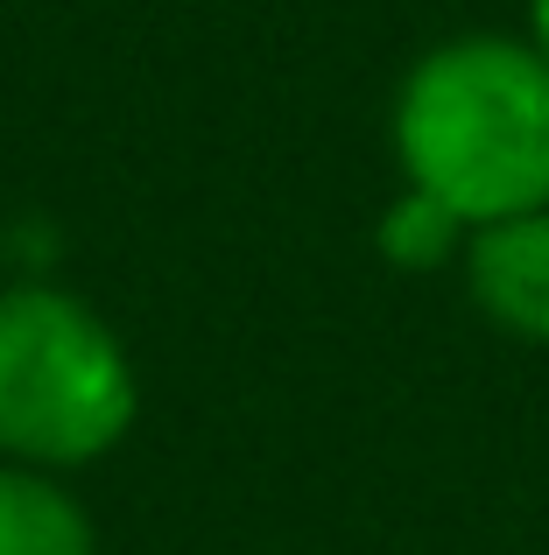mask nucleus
<instances>
[{"label":"nucleus","instance_id":"obj_1","mask_svg":"<svg viewBox=\"0 0 549 555\" xmlns=\"http://www.w3.org/2000/svg\"><path fill=\"white\" fill-rule=\"evenodd\" d=\"M395 155L409 190L472 232L549 211V56L522 36H451L395 92Z\"/></svg>","mask_w":549,"mask_h":555},{"label":"nucleus","instance_id":"obj_2","mask_svg":"<svg viewBox=\"0 0 549 555\" xmlns=\"http://www.w3.org/2000/svg\"><path fill=\"white\" fill-rule=\"evenodd\" d=\"M141 379L120 331L56 282L0 288V464L78 472L127 443Z\"/></svg>","mask_w":549,"mask_h":555},{"label":"nucleus","instance_id":"obj_3","mask_svg":"<svg viewBox=\"0 0 549 555\" xmlns=\"http://www.w3.org/2000/svg\"><path fill=\"white\" fill-rule=\"evenodd\" d=\"M465 288L494 331L522 345H549V211H522L472 232Z\"/></svg>","mask_w":549,"mask_h":555},{"label":"nucleus","instance_id":"obj_4","mask_svg":"<svg viewBox=\"0 0 549 555\" xmlns=\"http://www.w3.org/2000/svg\"><path fill=\"white\" fill-rule=\"evenodd\" d=\"M0 555H99V528L56 472L0 464Z\"/></svg>","mask_w":549,"mask_h":555},{"label":"nucleus","instance_id":"obj_5","mask_svg":"<svg viewBox=\"0 0 549 555\" xmlns=\"http://www.w3.org/2000/svg\"><path fill=\"white\" fill-rule=\"evenodd\" d=\"M465 240H472V225L451 218L437 197H423V190H401L381 211V225H373V246L409 274H430V268H444V260H458Z\"/></svg>","mask_w":549,"mask_h":555},{"label":"nucleus","instance_id":"obj_6","mask_svg":"<svg viewBox=\"0 0 549 555\" xmlns=\"http://www.w3.org/2000/svg\"><path fill=\"white\" fill-rule=\"evenodd\" d=\"M528 42L549 56V0H528Z\"/></svg>","mask_w":549,"mask_h":555}]
</instances>
